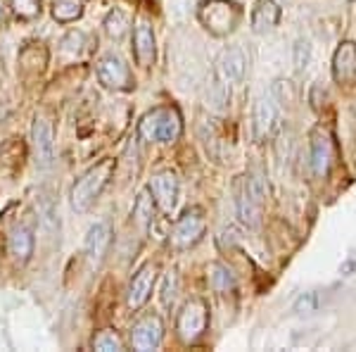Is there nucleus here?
Here are the masks:
<instances>
[{
  "label": "nucleus",
  "instance_id": "obj_1",
  "mask_svg": "<svg viewBox=\"0 0 356 352\" xmlns=\"http://www.w3.org/2000/svg\"><path fill=\"white\" fill-rule=\"evenodd\" d=\"M264 203H266V176L261 169H252L240 178L238 183V198H235V207H238V217L245 227L257 229L261 224Z\"/></svg>",
  "mask_w": 356,
  "mask_h": 352
},
{
  "label": "nucleus",
  "instance_id": "obj_2",
  "mask_svg": "<svg viewBox=\"0 0 356 352\" xmlns=\"http://www.w3.org/2000/svg\"><path fill=\"white\" fill-rule=\"evenodd\" d=\"M245 65H247V57L240 48H231L221 53L214 67V84H211V93H209L211 100H214V107L221 109L228 102L231 86L243 82Z\"/></svg>",
  "mask_w": 356,
  "mask_h": 352
},
{
  "label": "nucleus",
  "instance_id": "obj_3",
  "mask_svg": "<svg viewBox=\"0 0 356 352\" xmlns=\"http://www.w3.org/2000/svg\"><path fill=\"white\" fill-rule=\"evenodd\" d=\"M183 131V119L176 107H157L147 112L138 124V134L143 141L174 143Z\"/></svg>",
  "mask_w": 356,
  "mask_h": 352
},
{
  "label": "nucleus",
  "instance_id": "obj_4",
  "mask_svg": "<svg viewBox=\"0 0 356 352\" xmlns=\"http://www.w3.org/2000/svg\"><path fill=\"white\" fill-rule=\"evenodd\" d=\"M197 20L214 36H226L235 31V26L243 20V10L233 0H204L197 10Z\"/></svg>",
  "mask_w": 356,
  "mask_h": 352
},
{
  "label": "nucleus",
  "instance_id": "obj_5",
  "mask_svg": "<svg viewBox=\"0 0 356 352\" xmlns=\"http://www.w3.org/2000/svg\"><path fill=\"white\" fill-rule=\"evenodd\" d=\"M112 171H114L112 160H105V162L95 164L93 169L86 171V174L76 181L74 190H72V207H74V210H76V212L88 210V207L93 205L97 198H100L102 188L107 186Z\"/></svg>",
  "mask_w": 356,
  "mask_h": 352
},
{
  "label": "nucleus",
  "instance_id": "obj_6",
  "mask_svg": "<svg viewBox=\"0 0 356 352\" xmlns=\"http://www.w3.org/2000/svg\"><path fill=\"white\" fill-rule=\"evenodd\" d=\"M207 231V222L202 217V210H188L178 222L174 224L171 229V236H169V243L176 247V250H186V247H193L195 243L202 240Z\"/></svg>",
  "mask_w": 356,
  "mask_h": 352
},
{
  "label": "nucleus",
  "instance_id": "obj_7",
  "mask_svg": "<svg viewBox=\"0 0 356 352\" xmlns=\"http://www.w3.org/2000/svg\"><path fill=\"white\" fill-rule=\"evenodd\" d=\"M209 324V309L202 300H191V303L183 307V312L178 314V336L183 343H195L202 333L207 331Z\"/></svg>",
  "mask_w": 356,
  "mask_h": 352
},
{
  "label": "nucleus",
  "instance_id": "obj_8",
  "mask_svg": "<svg viewBox=\"0 0 356 352\" xmlns=\"http://www.w3.org/2000/svg\"><path fill=\"white\" fill-rule=\"evenodd\" d=\"M97 79H100V84L105 86V89H112V91L134 89V77H131L126 62L117 55H105L97 62Z\"/></svg>",
  "mask_w": 356,
  "mask_h": 352
},
{
  "label": "nucleus",
  "instance_id": "obj_9",
  "mask_svg": "<svg viewBox=\"0 0 356 352\" xmlns=\"http://www.w3.org/2000/svg\"><path fill=\"white\" fill-rule=\"evenodd\" d=\"M164 338V326L162 321H159V316H143L140 321H136L134 328H131V345H134L136 350H154L159 348V343H162Z\"/></svg>",
  "mask_w": 356,
  "mask_h": 352
},
{
  "label": "nucleus",
  "instance_id": "obj_10",
  "mask_svg": "<svg viewBox=\"0 0 356 352\" xmlns=\"http://www.w3.org/2000/svg\"><path fill=\"white\" fill-rule=\"evenodd\" d=\"M275 122H278V102H275L271 93L261 95L254 102V114H252V126H254L257 141H264V138L271 136Z\"/></svg>",
  "mask_w": 356,
  "mask_h": 352
},
{
  "label": "nucleus",
  "instance_id": "obj_11",
  "mask_svg": "<svg viewBox=\"0 0 356 352\" xmlns=\"http://www.w3.org/2000/svg\"><path fill=\"white\" fill-rule=\"evenodd\" d=\"M154 281H157V267L154 264H143L129 284V307L140 309L150 300Z\"/></svg>",
  "mask_w": 356,
  "mask_h": 352
},
{
  "label": "nucleus",
  "instance_id": "obj_12",
  "mask_svg": "<svg viewBox=\"0 0 356 352\" xmlns=\"http://www.w3.org/2000/svg\"><path fill=\"white\" fill-rule=\"evenodd\" d=\"M31 141H33V153H36V162H38V167L48 169V167L53 164V150H55V143H53V124H50L45 117H38L36 122H33Z\"/></svg>",
  "mask_w": 356,
  "mask_h": 352
},
{
  "label": "nucleus",
  "instance_id": "obj_13",
  "mask_svg": "<svg viewBox=\"0 0 356 352\" xmlns=\"http://www.w3.org/2000/svg\"><path fill=\"white\" fill-rule=\"evenodd\" d=\"M150 193H152V200L162 207L164 212L174 210L176 198H178V178L174 171H159V174H154L150 181Z\"/></svg>",
  "mask_w": 356,
  "mask_h": 352
},
{
  "label": "nucleus",
  "instance_id": "obj_14",
  "mask_svg": "<svg viewBox=\"0 0 356 352\" xmlns=\"http://www.w3.org/2000/svg\"><path fill=\"white\" fill-rule=\"evenodd\" d=\"M134 55L140 67H152L154 62V31L145 20H138L134 29Z\"/></svg>",
  "mask_w": 356,
  "mask_h": 352
},
{
  "label": "nucleus",
  "instance_id": "obj_15",
  "mask_svg": "<svg viewBox=\"0 0 356 352\" xmlns=\"http://www.w3.org/2000/svg\"><path fill=\"white\" fill-rule=\"evenodd\" d=\"M332 77L340 84L352 82L356 77V45L352 41L340 43V48L332 55Z\"/></svg>",
  "mask_w": 356,
  "mask_h": 352
},
{
  "label": "nucleus",
  "instance_id": "obj_16",
  "mask_svg": "<svg viewBox=\"0 0 356 352\" xmlns=\"http://www.w3.org/2000/svg\"><path fill=\"white\" fill-rule=\"evenodd\" d=\"M112 240V231L107 224H95L93 229L88 231V238H86V255H88V262L97 267L105 257L107 247H110Z\"/></svg>",
  "mask_w": 356,
  "mask_h": 352
},
{
  "label": "nucleus",
  "instance_id": "obj_17",
  "mask_svg": "<svg viewBox=\"0 0 356 352\" xmlns=\"http://www.w3.org/2000/svg\"><path fill=\"white\" fill-rule=\"evenodd\" d=\"M332 164V141L328 134L318 131L312 141V169L316 176H325Z\"/></svg>",
  "mask_w": 356,
  "mask_h": 352
},
{
  "label": "nucleus",
  "instance_id": "obj_18",
  "mask_svg": "<svg viewBox=\"0 0 356 352\" xmlns=\"http://www.w3.org/2000/svg\"><path fill=\"white\" fill-rule=\"evenodd\" d=\"M278 22H280V8L275 0H261L259 8L252 15V29L257 33L271 31V29L278 26Z\"/></svg>",
  "mask_w": 356,
  "mask_h": 352
},
{
  "label": "nucleus",
  "instance_id": "obj_19",
  "mask_svg": "<svg viewBox=\"0 0 356 352\" xmlns=\"http://www.w3.org/2000/svg\"><path fill=\"white\" fill-rule=\"evenodd\" d=\"M8 247H10V255L15 257V262L24 264L26 259L31 257V252H33V236H31V231L24 229V227L13 229V234H10V238H8Z\"/></svg>",
  "mask_w": 356,
  "mask_h": 352
},
{
  "label": "nucleus",
  "instance_id": "obj_20",
  "mask_svg": "<svg viewBox=\"0 0 356 352\" xmlns=\"http://www.w3.org/2000/svg\"><path fill=\"white\" fill-rule=\"evenodd\" d=\"M207 281L214 288L216 293H231L235 288V276L231 274V269L223 267V264H209L207 269Z\"/></svg>",
  "mask_w": 356,
  "mask_h": 352
},
{
  "label": "nucleus",
  "instance_id": "obj_21",
  "mask_svg": "<svg viewBox=\"0 0 356 352\" xmlns=\"http://www.w3.org/2000/svg\"><path fill=\"white\" fill-rule=\"evenodd\" d=\"M83 15V5L81 0H53V17L62 24L69 22H76Z\"/></svg>",
  "mask_w": 356,
  "mask_h": 352
},
{
  "label": "nucleus",
  "instance_id": "obj_22",
  "mask_svg": "<svg viewBox=\"0 0 356 352\" xmlns=\"http://www.w3.org/2000/svg\"><path fill=\"white\" fill-rule=\"evenodd\" d=\"M154 200L150 198V193L147 190H143L140 195L136 198V205H134V217L136 222L140 224L143 229H147L152 224V217H154V207H152Z\"/></svg>",
  "mask_w": 356,
  "mask_h": 352
},
{
  "label": "nucleus",
  "instance_id": "obj_23",
  "mask_svg": "<svg viewBox=\"0 0 356 352\" xmlns=\"http://www.w3.org/2000/svg\"><path fill=\"white\" fill-rule=\"evenodd\" d=\"M31 48H33V57H31V53H29V48H24V50H22V55H19V65H22L24 72L33 69V72L41 74L43 67H45V62H48V53H43L41 57H38V53L45 50L41 43H31Z\"/></svg>",
  "mask_w": 356,
  "mask_h": 352
},
{
  "label": "nucleus",
  "instance_id": "obj_24",
  "mask_svg": "<svg viewBox=\"0 0 356 352\" xmlns=\"http://www.w3.org/2000/svg\"><path fill=\"white\" fill-rule=\"evenodd\" d=\"M13 13L24 22H31L41 15V0H10Z\"/></svg>",
  "mask_w": 356,
  "mask_h": 352
},
{
  "label": "nucleus",
  "instance_id": "obj_25",
  "mask_svg": "<svg viewBox=\"0 0 356 352\" xmlns=\"http://www.w3.org/2000/svg\"><path fill=\"white\" fill-rule=\"evenodd\" d=\"M105 31L110 33L112 38H122L126 31H129V20H126V15L122 13V10H112L110 15H107L105 20Z\"/></svg>",
  "mask_w": 356,
  "mask_h": 352
},
{
  "label": "nucleus",
  "instance_id": "obj_26",
  "mask_svg": "<svg viewBox=\"0 0 356 352\" xmlns=\"http://www.w3.org/2000/svg\"><path fill=\"white\" fill-rule=\"evenodd\" d=\"M93 348L102 352H117V350H122V340H119V336L114 331H102L95 336Z\"/></svg>",
  "mask_w": 356,
  "mask_h": 352
},
{
  "label": "nucleus",
  "instance_id": "obj_27",
  "mask_svg": "<svg viewBox=\"0 0 356 352\" xmlns=\"http://www.w3.org/2000/svg\"><path fill=\"white\" fill-rule=\"evenodd\" d=\"M174 298H176V274H174V271H171V274L166 276V284H164L162 300H164V305H169Z\"/></svg>",
  "mask_w": 356,
  "mask_h": 352
},
{
  "label": "nucleus",
  "instance_id": "obj_28",
  "mask_svg": "<svg viewBox=\"0 0 356 352\" xmlns=\"http://www.w3.org/2000/svg\"><path fill=\"white\" fill-rule=\"evenodd\" d=\"M136 3H138V0H136Z\"/></svg>",
  "mask_w": 356,
  "mask_h": 352
}]
</instances>
